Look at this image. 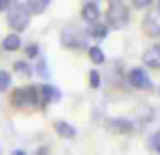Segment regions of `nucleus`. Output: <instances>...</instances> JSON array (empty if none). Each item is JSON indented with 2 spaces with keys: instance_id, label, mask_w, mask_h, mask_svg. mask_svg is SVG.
<instances>
[{
  "instance_id": "nucleus-1",
  "label": "nucleus",
  "mask_w": 160,
  "mask_h": 155,
  "mask_svg": "<svg viewBox=\"0 0 160 155\" xmlns=\"http://www.w3.org/2000/svg\"><path fill=\"white\" fill-rule=\"evenodd\" d=\"M10 103L18 109L35 107V105H39V89L37 87H20V89H14L10 95Z\"/></svg>"
},
{
  "instance_id": "nucleus-2",
  "label": "nucleus",
  "mask_w": 160,
  "mask_h": 155,
  "mask_svg": "<svg viewBox=\"0 0 160 155\" xmlns=\"http://www.w3.org/2000/svg\"><path fill=\"white\" fill-rule=\"evenodd\" d=\"M6 12H8V24L16 32H22L31 22V14L27 12L24 4H12V8H8Z\"/></svg>"
},
{
  "instance_id": "nucleus-3",
  "label": "nucleus",
  "mask_w": 160,
  "mask_h": 155,
  "mask_svg": "<svg viewBox=\"0 0 160 155\" xmlns=\"http://www.w3.org/2000/svg\"><path fill=\"white\" fill-rule=\"evenodd\" d=\"M128 20V10L122 4V0H109V10H108V26L122 28Z\"/></svg>"
},
{
  "instance_id": "nucleus-4",
  "label": "nucleus",
  "mask_w": 160,
  "mask_h": 155,
  "mask_svg": "<svg viewBox=\"0 0 160 155\" xmlns=\"http://www.w3.org/2000/svg\"><path fill=\"white\" fill-rule=\"evenodd\" d=\"M128 83L134 89H152V81H150V75L146 73L142 66H136L128 73Z\"/></svg>"
},
{
  "instance_id": "nucleus-5",
  "label": "nucleus",
  "mask_w": 160,
  "mask_h": 155,
  "mask_svg": "<svg viewBox=\"0 0 160 155\" xmlns=\"http://www.w3.org/2000/svg\"><path fill=\"white\" fill-rule=\"evenodd\" d=\"M61 101V91L53 85H41L39 87V103L41 105H49V103H57Z\"/></svg>"
},
{
  "instance_id": "nucleus-6",
  "label": "nucleus",
  "mask_w": 160,
  "mask_h": 155,
  "mask_svg": "<svg viewBox=\"0 0 160 155\" xmlns=\"http://www.w3.org/2000/svg\"><path fill=\"white\" fill-rule=\"evenodd\" d=\"M142 62L148 69H160V44H152L142 54Z\"/></svg>"
},
{
  "instance_id": "nucleus-7",
  "label": "nucleus",
  "mask_w": 160,
  "mask_h": 155,
  "mask_svg": "<svg viewBox=\"0 0 160 155\" xmlns=\"http://www.w3.org/2000/svg\"><path fill=\"white\" fill-rule=\"evenodd\" d=\"M106 127L113 133H130L134 129V125H132V121H128V119H118L116 117V119L106 121Z\"/></svg>"
},
{
  "instance_id": "nucleus-8",
  "label": "nucleus",
  "mask_w": 160,
  "mask_h": 155,
  "mask_svg": "<svg viewBox=\"0 0 160 155\" xmlns=\"http://www.w3.org/2000/svg\"><path fill=\"white\" fill-rule=\"evenodd\" d=\"M49 4H51V0H27L24 8L31 16H39L49 8Z\"/></svg>"
},
{
  "instance_id": "nucleus-9",
  "label": "nucleus",
  "mask_w": 160,
  "mask_h": 155,
  "mask_svg": "<svg viewBox=\"0 0 160 155\" xmlns=\"http://www.w3.org/2000/svg\"><path fill=\"white\" fill-rule=\"evenodd\" d=\"M81 16H83V20L85 22H98L99 18H102V12H99V8H98V4L95 2H87L85 6H83V10H81Z\"/></svg>"
},
{
  "instance_id": "nucleus-10",
  "label": "nucleus",
  "mask_w": 160,
  "mask_h": 155,
  "mask_svg": "<svg viewBox=\"0 0 160 155\" xmlns=\"http://www.w3.org/2000/svg\"><path fill=\"white\" fill-rule=\"evenodd\" d=\"M108 32H109V26H108V24H102L99 20H98V22H91L89 28H87V34L93 36L95 40H103L108 36Z\"/></svg>"
},
{
  "instance_id": "nucleus-11",
  "label": "nucleus",
  "mask_w": 160,
  "mask_h": 155,
  "mask_svg": "<svg viewBox=\"0 0 160 155\" xmlns=\"http://www.w3.org/2000/svg\"><path fill=\"white\" fill-rule=\"evenodd\" d=\"M55 131H57L63 139H73V137L77 135L75 127L71 123H67V121H57V123H55Z\"/></svg>"
},
{
  "instance_id": "nucleus-12",
  "label": "nucleus",
  "mask_w": 160,
  "mask_h": 155,
  "mask_svg": "<svg viewBox=\"0 0 160 155\" xmlns=\"http://www.w3.org/2000/svg\"><path fill=\"white\" fill-rule=\"evenodd\" d=\"M20 36H18V32H10V34H6L4 36V40H2V48L4 51H10V52H14V51H18L20 48Z\"/></svg>"
},
{
  "instance_id": "nucleus-13",
  "label": "nucleus",
  "mask_w": 160,
  "mask_h": 155,
  "mask_svg": "<svg viewBox=\"0 0 160 155\" xmlns=\"http://www.w3.org/2000/svg\"><path fill=\"white\" fill-rule=\"evenodd\" d=\"M89 61L95 62V65H103L106 62V54L99 47H89Z\"/></svg>"
},
{
  "instance_id": "nucleus-14",
  "label": "nucleus",
  "mask_w": 160,
  "mask_h": 155,
  "mask_svg": "<svg viewBox=\"0 0 160 155\" xmlns=\"http://www.w3.org/2000/svg\"><path fill=\"white\" fill-rule=\"evenodd\" d=\"M10 83H12L10 75H8L6 71H0V93H2V91H6L8 87H10Z\"/></svg>"
},
{
  "instance_id": "nucleus-15",
  "label": "nucleus",
  "mask_w": 160,
  "mask_h": 155,
  "mask_svg": "<svg viewBox=\"0 0 160 155\" xmlns=\"http://www.w3.org/2000/svg\"><path fill=\"white\" fill-rule=\"evenodd\" d=\"M14 71H18V73H22L24 77H28V75L32 73V69L28 66V62H24V61H18V62H16V65H14Z\"/></svg>"
},
{
  "instance_id": "nucleus-16",
  "label": "nucleus",
  "mask_w": 160,
  "mask_h": 155,
  "mask_svg": "<svg viewBox=\"0 0 160 155\" xmlns=\"http://www.w3.org/2000/svg\"><path fill=\"white\" fill-rule=\"evenodd\" d=\"M89 85L93 87V89H98V87L102 85V77H99L98 71H89Z\"/></svg>"
},
{
  "instance_id": "nucleus-17",
  "label": "nucleus",
  "mask_w": 160,
  "mask_h": 155,
  "mask_svg": "<svg viewBox=\"0 0 160 155\" xmlns=\"http://www.w3.org/2000/svg\"><path fill=\"white\" fill-rule=\"evenodd\" d=\"M37 73H39L41 77H47V75H49V66H47V62H45L43 58H41L39 65H37Z\"/></svg>"
},
{
  "instance_id": "nucleus-18",
  "label": "nucleus",
  "mask_w": 160,
  "mask_h": 155,
  "mask_svg": "<svg viewBox=\"0 0 160 155\" xmlns=\"http://www.w3.org/2000/svg\"><path fill=\"white\" fill-rule=\"evenodd\" d=\"M37 54H39V44L27 47V58H37Z\"/></svg>"
},
{
  "instance_id": "nucleus-19",
  "label": "nucleus",
  "mask_w": 160,
  "mask_h": 155,
  "mask_svg": "<svg viewBox=\"0 0 160 155\" xmlns=\"http://www.w3.org/2000/svg\"><path fill=\"white\" fill-rule=\"evenodd\" d=\"M132 4L136 8H148L150 4H152V0H132Z\"/></svg>"
},
{
  "instance_id": "nucleus-20",
  "label": "nucleus",
  "mask_w": 160,
  "mask_h": 155,
  "mask_svg": "<svg viewBox=\"0 0 160 155\" xmlns=\"http://www.w3.org/2000/svg\"><path fill=\"white\" fill-rule=\"evenodd\" d=\"M152 145H154V149H156V151L160 153V131L152 137Z\"/></svg>"
},
{
  "instance_id": "nucleus-21",
  "label": "nucleus",
  "mask_w": 160,
  "mask_h": 155,
  "mask_svg": "<svg viewBox=\"0 0 160 155\" xmlns=\"http://www.w3.org/2000/svg\"><path fill=\"white\" fill-rule=\"evenodd\" d=\"M8 8H10V0H0V12L8 10Z\"/></svg>"
},
{
  "instance_id": "nucleus-22",
  "label": "nucleus",
  "mask_w": 160,
  "mask_h": 155,
  "mask_svg": "<svg viewBox=\"0 0 160 155\" xmlns=\"http://www.w3.org/2000/svg\"><path fill=\"white\" fill-rule=\"evenodd\" d=\"M12 155H27V153H24V151H20V149H18V151H14Z\"/></svg>"
},
{
  "instance_id": "nucleus-23",
  "label": "nucleus",
  "mask_w": 160,
  "mask_h": 155,
  "mask_svg": "<svg viewBox=\"0 0 160 155\" xmlns=\"http://www.w3.org/2000/svg\"><path fill=\"white\" fill-rule=\"evenodd\" d=\"M158 95H160V89H158Z\"/></svg>"
},
{
  "instance_id": "nucleus-24",
  "label": "nucleus",
  "mask_w": 160,
  "mask_h": 155,
  "mask_svg": "<svg viewBox=\"0 0 160 155\" xmlns=\"http://www.w3.org/2000/svg\"><path fill=\"white\" fill-rule=\"evenodd\" d=\"M158 8H160V4H158Z\"/></svg>"
}]
</instances>
